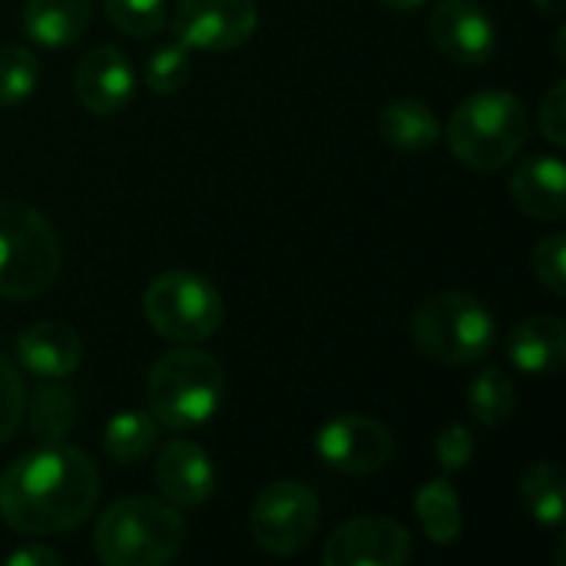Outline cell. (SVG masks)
Listing matches in <instances>:
<instances>
[{"instance_id": "cell-1", "label": "cell", "mask_w": 566, "mask_h": 566, "mask_svg": "<svg viewBox=\"0 0 566 566\" xmlns=\"http://www.w3.org/2000/svg\"><path fill=\"white\" fill-rule=\"evenodd\" d=\"M99 504L96 464L66 441L40 444L0 474V521L27 537L76 531Z\"/></svg>"}, {"instance_id": "cell-2", "label": "cell", "mask_w": 566, "mask_h": 566, "mask_svg": "<svg viewBox=\"0 0 566 566\" xmlns=\"http://www.w3.org/2000/svg\"><path fill=\"white\" fill-rule=\"evenodd\" d=\"M93 547L106 566L172 564L186 547V521L163 497H119L99 514Z\"/></svg>"}, {"instance_id": "cell-3", "label": "cell", "mask_w": 566, "mask_h": 566, "mask_svg": "<svg viewBox=\"0 0 566 566\" xmlns=\"http://www.w3.org/2000/svg\"><path fill=\"white\" fill-rule=\"evenodd\" d=\"M226 398L222 365L196 345L166 352L146 378V405L156 424L169 431H192L216 418Z\"/></svg>"}, {"instance_id": "cell-4", "label": "cell", "mask_w": 566, "mask_h": 566, "mask_svg": "<svg viewBox=\"0 0 566 566\" xmlns=\"http://www.w3.org/2000/svg\"><path fill=\"white\" fill-rule=\"evenodd\" d=\"M531 139V113L511 90H481L468 96L448 123L451 153L474 172L504 169Z\"/></svg>"}, {"instance_id": "cell-5", "label": "cell", "mask_w": 566, "mask_h": 566, "mask_svg": "<svg viewBox=\"0 0 566 566\" xmlns=\"http://www.w3.org/2000/svg\"><path fill=\"white\" fill-rule=\"evenodd\" d=\"M408 335L424 358L448 368H468L491 355L497 322L481 298L468 292H438L415 305Z\"/></svg>"}, {"instance_id": "cell-6", "label": "cell", "mask_w": 566, "mask_h": 566, "mask_svg": "<svg viewBox=\"0 0 566 566\" xmlns=\"http://www.w3.org/2000/svg\"><path fill=\"white\" fill-rule=\"evenodd\" d=\"M63 265L53 222L17 199H0V298L43 295Z\"/></svg>"}, {"instance_id": "cell-7", "label": "cell", "mask_w": 566, "mask_h": 566, "mask_svg": "<svg viewBox=\"0 0 566 566\" xmlns=\"http://www.w3.org/2000/svg\"><path fill=\"white\" fill-rule=\"evenodd\" d=\"M149 328L172 345H202L226 322L222 292L199 272L169 269L149 279L143 292Z\"/></svg>"}, {"instance_id": "cell-8", "label": "cell", "mask_w": 566, "mask_h": 566, "mask_svg": "<svg viewBox=\"0 0 566 566\" xmlns=\"http://www.w3.org/2000/svg\"><path fill=\"white\" fill-rule=\"evenodd\" d=\"M322 524L318 497L298 481H272L259 491L249 531L259 551L272 557H295L305 551Z\"/></svg>"}, {"instance_id": "cell-9", "label": "cell", "mask_w": 566, "mask_h": 566, "mask_svg": "<svg viewBox=\"0 0 566 566\" xmlns=\"http://www.w3.org/2000/svg\"><path fill=\"white\" fill-rule=\"evenodd\" d=\"M322 464L348 478H368L391 464L395 434L368 415H335L315 434Z\"/></svg>"}, {"instance_id": "cell-10", "label": "cell", "mask_w": 566, "mask_h": 566, "mask_svg": "<svg viewBox=\"0 0 566 566\" xmlns=\"http://www.w3.org/2000/svg\"><path fill=\"white\" fill-rule=\"evenodd\" d=\"M259 27L255 0H176L172 33L189 50H235Z\"/></svg>"}, {"instance_id": "cell-11", "label": "cell", "mask_w": 566, "mask_h": 566, "mask_svg": "<svg viewBox=\"0 0 566 566\" xmlns=\"http://www.w3.org/2000/svg\"><path fill=\"white\" fill-rule=\"evenodd\" d=\"M411 534L391 517H355L345 521L322 551L325 566H405L411 560Z\"/></svg>"}, {"instance_id": "cell-12", "label": "cell", "mask_w": 566, "mask_h": 566, "mask_svg": "<svg viewBox=\"0 0 566 566\" xmlns=\"http://www.w3.org/2000/svg\"><path fill=\"white\" fill-rule=\"evenodd\" d=\"M428 30L438 53L458 66H484L497 50L494 20L474 0H438Z\"/></svg>"}, {"instance_id": "cell-13", "label": "cell", "mask_w": 566, "mask_h": 566, "mask_svg": "<svg viewBox=\"0 0 566 566\" xmlns=\"http://www.w3.org/2000/svg\"><path fill=\"white\" fill-rule=\"evenodd\" d=\"M153 481L163 501H169L179 511H192V507H202L216 494V464L202 444L189 438H172L156 454Z\"/></svg>"}, {"instance_id": "cell-14", "label": "cell", "mask_w": 566, "mask_h": 566, "mask_svg": "<svg viewBox=\"0 0 566 566\" xmlns=\"http://www.w3.org/2000/svg\"><path fill=\"white\" fill-rule=\"evenodd\" d=\"M73 93L90 113L113 116L133 99L136 70L123 50H116L109 43L93 46L80 56V63L73 70Z\"/></svg>"}, {"instance_id": "cell-15", "label": "cell", "mask_w": 566, "mask_h": 566, "mask_svg": "<svg viewBox=\"0 0 566 566\" xmlns=\"http://www.w3.org/2000/svg\"><path fill=\"white\" fill-rule=\"evenodd\" d=\"M17 361L36 378H70L83 365V338L66 322H36L20 332Z\"/></svg>"}, {"instance_id": "cell-16", "label": "cell", "mask_w": 566, "mask_h": 566, "mask_svg": "<svg viewBox=\"0 0 566 566\" xmlns=\"http://www.w3.org/2000/svg\"><path fill=\"white\" fill-rule=\"evenodd\" d=\"M514 206L541 222H554L566 212V172L564 159L551 153L527 156L511 176Z\"/></svg>"}, {"instance_id": "cell-17", "label": "cell", "mask_w": 566, "mask_h": 566, "mask_svg": "<svg viewBox=\"0 0 566 566\" xmlns=\"http://www.w3.org/2000/svg\"><path fill=\"white\" fill-rule=\"evenodd\" d=\"M507 358L524 375H554L566 361V325L557 315H531L507 338Z\"/></svg>"}, {"instance_id": "cell-18", "label": "cell", "mask_w": 566, "mask_h": 566, "mask_svg": "<svg viewBox=\"0 0 566 566\" xmlns=\"http://www.w3.org/2000/svg\"><path fill=\"white\" fill-rule=\"evenodd\" d=\"M93 20L90 0H27L23 3V30L40 46L60 50L76 43Z\"/></svg>"}, {"instance_id": "cell-19", "label": "cell", "mask_w": 566, "mask_h": 566, "mask_svg": "<svg viewBox=\"0 0 566 566\" xmlns=\"http://www.w3.org/2000/svg\"><path fill=\"white\" fill-rule=\"evenodd\" d=\"M378 133L398 153H424V149H431L438 143L441 123H438V116H434V109L428 103L401 96V99H391L381 109Z\"/></svg>"}, {"instance_id": "cell-20", "label": "cell", "mask_w": 566, "mask_h": 566, "mask_svg": "<svg viewBox=\"0 0 566 566\" xmlns=\"http://www.w3.org/2000/svg\"><path fill=\"white\" fill-rule=\"evenodd\" d=\"M23 421L40 444H60L76 424V398L63 378H43L27 398Z\"/></svg>"}, {"instance_id": "cell-21", "label": "cell", "mask_w": 566, "mask_h": 566, "mask_svg": "<svg viewBox=\"0 0 566 566\" xmlns=\"http://www.w3.org/2000/svg\"><path fill=\"white\" fill-rule=\"evenodd\" d=\"M415 514L431 544L438 547L458 544L464 531V517H461V497L451 481H428L415 497Z\"/></svg>"}, {"instance_id": "cell-22", "label": "cell", "mask_w": 566, "mask_h": 566, "mask_svg": "<svg viewBox=\"0 0 566 566\" xmlns=\"http://www.w3.org/2000/svg\"><path fill=\"white\" fill-rule=\"evenodd\" d=\"M521 501L531 521L544 527H560L566 514L564 468L557 461H534L521 474Z\"/></svg>"}, {"instance_id": "cell-23", "label": "cell", "mask_w": 566, "mask_h": 566, "mask_svg": "<svg viewBox=\"0 0 566 566\" xmlns=\"http://www.w3.org/2000/svg\"><path fill=\"white\" fill-rule=\"evenodd\" d=\"M159 441V424L153 415L143 411H119L103 428V451L113 464L133 468L153 454Z\"/></svg>"}, {"instance_id": "cell-24", "label": "cell", "mask_w": 566, "mask_h": 566, "mask_svg": "<svg viewBox=\"0 0 566 566\" xmlns=\"http://www.w3.org/2000/svg\"><path fill=\"white\" fill-rule=\"evenodd\" d=\"M468 411L481 428H501L517 411V388L507 371L484 368L468 388Z\"/></svg>"}, {"instance_id": "cell-25", "label": "cell", "mask_w": 566, "mask_h": 566, "mask_svg": "<svg viewBox=\"0 0 566 566\" xmlns=\"http://www.w3.org/2000/svg\"><path fill=\"white\" fill-rule=\"evenodd\" d=\"M40 83V63L33 50L20 43L0 46V106L23 103Z\"/></svg>"}, {"instance_id": "cell-26", "label": "cell", "mask_w": 566, "mask_h": 566, "mask_svg": "<svg viewBox=\"0 0 566 566\" xmlns=\"http://www.w3.org/2000/svg\"><path fill=\"white\" fill-rule=\"evenodd\" d=\"M103 10L109 23L129 36H153L169 20L166 0H103Z\"/></svg>"}, {"instance_id": "cell-27", "label": "cell", "mask_w": 566, "mask_h": 566, "mask_svg": "<svg viewBox=\"0 0 566 566\" xmlns=\"http://www.w3.org/2000/svg\"><path fill=\"white\" fill-rule=\"evenodd\" d=\"M192 73V63H189V46H182L179 40L169 43V46H159L149 63H146V86L156 93V96H169L176 93Z\"/></svg>"}, {"instance_id": "cell-28", "label": "cell", "mask_w": 566, "mask_h": 566, "mask_svg": "<svg viewBox=\"0 0 566 566\" xmlns=\"http://www.w3.org/2000/svg\"><path fill=\"white\" fill-rule=\"evenodd\" d=\"M23 408H27V385L20 368L0 355V444H7L20 424H23Z\"/></svg>"}, {"instance_id": "cell-29", "label": "cell", "mask_w": 566, "mask_h": 566, "mask_svg": "<svg viewBox=\"0 0 566 566\" xmlns=\"http://www.w3.org/2000/svg\"><path fill=\"white\" fill-rule=\"evenodd\" d=\"M531 265H534L537 282H541L551 295L564 298L566 295V235L564 232H551V235H544V239L534 245Z\"/></svg>"}, {"instance_id": "cell-30", "label": "cell", "mask_w": 566, "mask_h": 566, "mask_svg": "<svg viewBox=\"0 0 566 566\" xmlns=\"http://www.w3.org/2000/svg\"><path fill=\"white\" fill-rule=\"evenodd\" d=\"M474 451H478L474 434L464 424H458V421L441 428L438 438H434V458H438L441 471H448V474H458V471L471 468Z\"/></svg>"}, {"instance_id": "cell-31", "label": "cell", "mask_w": 566, "mask_h": 566, "mask_svg": "<svg viewBox=\"0 0 566 566\" xmlns=\"http://www.w3.org/2000/svg\"><path fill=\"white\" fill-rule=\"evenodd\" d=\"M537 123H541V133L547 136L551 146L564 149L566 146V80H557L547 96L541 99V109H537Z\"/></svg>"}, {"instance_id": "cell-32", "label": "cell", "mask_w": 566, "mask_h": 566, "mask_svg": "<svg viewBox=\"0 0 566 566\" xmlns=\"http://www.w3.org/2000/svg\"><path fill=\"white\" fill-rule=\"evenodd\" d=\"M63 557L53 551V547H43V544H27L20 551H13L7 557V566H60Z\"/></svg>"}, {"instance_id": "cell-33", "label": "cell", "mask_w": 566, "mask_h": 566, "mask_svg": "<svg viewBox=\"0 0 566 566\" xmlns=\"http://www.w3.org/2000/svg\"><path fill=\"white\" fill-rule=\"evenodd\" d=\"M388 10H395V13H411V10H418V7H424L428 0H381Z\"/></svg>"}, {"instance_id": "cell-34", "label": "cell", "mask_w": 566, "mask_h": 566, "mask_svg": "<svg viewBox=\"0 0 566 566\" xmlns=\"http://www.w3.org/2000/svg\"><path fill=\"white\" fill-rule=\"evenodd\" d=\"M534 7H537L541 13H551V17H557V13L564 10V0H534Z\"/></svg>"}, {"instance_id": "cell-35", "label": "cell", "mask_w": 566, "mask_h": 566, "mask_svg": "<svg viewBox=\"0 0 566 566\" xmlns=\"http://www.w3.org/2000/svg\"><path fill=\"white\" fill-rule=\"evenodd\" d=\"M564 36H566V27L560 23V27H557V56H560V60H564Z\"/></svg>"}]
</instances>
